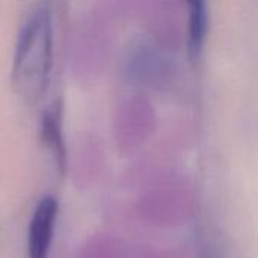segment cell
Here are the masks:
<instances>
[{
    "instance_id": "cell-3",
    "label": "cell",
    "mask_w": 258,
    "mask_h": 258,
    "mask_svg": "<svg viewBox=\"0 0 258 258\" xmlns=\"http://www.w3.org/2000/svg\"><path fill=\"white\" fill-rule=\"evenodd\" d=\"M189 11V47L192 54H200L207 38L209 12L207 0H184Z\"/></svg>"
},
{
    "instance_id": "cell-2",
    "label": "cell",
    "mask_w": 258,
    "mask_h": 258,
    "mask_svg": "<svg viewBox=\"0 0 258 258\" xmlns=\"http://www.w3.org/2000/svg\"><path fill=\"white\" fill-rule=\"evenodd\" d=\"M56 216H57V201L53 197L42 198L33 212L29 227V237H27L29 258H48Z\"/></svg>"
},
{
    "instance_id": "cell-1",
    "label": "cell",
    "mask_w": 258,
    "mask_h": 258,
    "mask_svg": "<svg viewBox=\"0 0 258 258\" xmlns=\"http://www.w3.org/2000/svg\"><path fill=\"white\" fill-rule=\"evenodd\" d=\"M53 65L50 9L39 8L23 27L12 62V86L26 103H36L47 91Z\"/></svg>"
}]
</instances>
